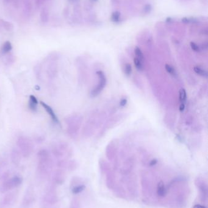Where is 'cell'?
Here are the masks:
<instances>
[{
    "label": "cell",
    "instance_id": "14",
    "mask_svg": "<svg viewBox=\"0 0 208 208\" xmlns=\"http://www.w3.org/2000/svg\"><path fill=\"white\" fill-rule=\"evenodd\" d=\"M37 105L38 101L37 98L33 95H31L29 96V101L28 103L29 109L32 111H36L37 110Z\"/></svg>",
    "mask_w": 208,
    "mask_h": 208
},
{
    "label": "cell",
    "instance_id": "27",
    "mask_svg": "<svg viewBox=\"0 0 208 208\" xmlns=\"http://www.w3.org/2000/svg\"><path fill=\"white\" fill-rule=\"evenodd\" d=\"M120 13L118 11H115L112 13L111 16V20L114 22H118L120 20Z\"/></svg>",
    "mask_w": 208,
    "mask_h": 208
},
{
    "label": "cell",
    "instance_id": "35",
    "mask_svg": "<svg viewBox=\"0 0 208 208\" xmlns=\"http://www.w3.org/2000/svg\"><path fill=\"white\" fill-rule=\"evenodd\" d=\"M157 163V160H153L150 163H149V165L151 166H153L154 165H155Z\"/></svg>",
    "mask_w": 208,
    "mask_h": 208
},
{
    "label": "cell",
    "instance_id": "8",
    "mask_svg": "<svg viewBox=\"0 0 208 208\" xmlns=\"http://www.w3.org/2000/svg\"><path fill=\"white\" fill-rule=\"evenodd\" d=\"M96 74L99 78V82L96 87L94 88L91 92V96L92 97H95L98 95V94L103 90L106 84V79L104 74L101 71H98Z\"/></svg>",
    "mask_w": 208,
    "mask_h": 208
},
{
    "label": "cell",
    "instance_id": "28",
    "mask_svg": "<svg viewBox=\"0 0 208 208\" xmlns=\"http://www.w3.org/2000/svg\"><path fill=\"white\" fill-rule=\"evenodd\" d=\"M66 167L68 168L70 170H73L76 168V163L74 161H70L67 163Z\"/></svg>",
    "mask_w": 208,
    "mask_h": 208
},
{
    "label": "cell",
    "instance_id": "22",
    "mask_svg": "<svg viewBox=\"0 0 208 208\" xmlns=\"http://www.w3.org/2000/svg\"><path fill=\"white\" fill-rule=\"evenodd\" d=\"M194 71L199 76H201L202 77H207V72L206 70H204V69L198 67V66H195L194 68Z\"/></svg>",
    "mask_w": 208,
    "mask_h": 208
},
{
    "label": "cell",
    "instance_id": "18",
    "mask_svg": "<svg viewBox=\"0 0 208 208\" xmlns=\"http://www.w3.org/2000/svg\"><path fill=\"white\" fill-rule=\"evenodd\" d=\"M49 19V12L46 8L44 7L40 13V20L41 22L46 23Z\"/></svg>",
    "mask_w": 208,
    "mask_h": 208
},
{
    "label": "cell",
    "instance_id": "11",
    "mask_svg": "<svg viewBox=\"0 0 208 208\" xmlns=\"http://www.w3.org/2000/svg\"><path fill=\"white\" fill-rule=\"evenodd\" d=\"M40 105L41 106H42V107L44 108V110L46 111L48 114L49 116H50V118L52 119V121H53V122L55 123L56 124L60 125V122H59V119H58L57 116L55 114V113H54V110H53V109H52V108L49 105H48V104H46V103H45L44 102H43V101H40Z\"/></svg>",
    "mask_w": 208,
    "mask_h": 208
},
{
    "label": "cell",
    "instance_id": "6",
    "mask_svg": "<svg viewBox=\"0 0 208 208\" xmlns=\"http://www.w3.org/2000/svg\"><path fill=\"white\" fill-rule=\"evenodd\" d=\"M69 152L70 147L69 144L64 141H60L59 143L54 144L51 148V153L58 159L62 158L65 154L69 153Z\"/></svg>",
    "mask_w": 208,
    "mask_h": 208
},
{
    "label": "cell",
    "instance_id": "4",
    "mask_svg": "<svg viewBox=\"0 0 208 208\" xmlns=\"http://www.w3.org/2000/svg\"><path fill=\"white\" fill-rule=\"evenodd\" d=\"M16 146L22 156L24 158L30 156L34 150V144L32 140L25 136H20L17 138Z\"/></svg>",
    "mask_w": 208,
    "mask_h": 208
},
{
    "label": "cell",
    "instance_id": "33",
    "mask_svg": "<svg viewBox=\"0 0 208 208\" xmlns=\"http://www.w3.org/2000/svg\"><path fill=\"white\" fill-rule=\"evenodd\" d=\"M192 208H207V207L204 205L197 204H195Z\"/></svg>",
    "mask_w": 208,
    "mask_h": 208
},
{
    "label": "cell",
    "instance_id": "19",
    "mask_svg": "<svg viewBox=\"0 0 208 208\" xmlns=\"http://www.w3.org/2000/svg\"><path fill=\"white\" fill-rule=\"evenodd\" d=\"M15 57L12 54H7L4 58V63L7 65H11L15 62Z\"/></svg>",
    "mask_w": 208,
    "mask_h": 208
},
{
    "label": "cell",
    "instance_id": "31",
    "mask_svg": "<svg viewBox=\"0 0 208 208\" xmlns=\"http://www.w3.org/2000/svg\"><path fill=\"white\" fill-rule=\"evenodd\" d=\"M152 10V6L151 5L149 4H147V6H145L144 9V12L145 13H148L149 12H150Z\"/></svg>",
    "mask_w": 208,
    "mask_h": 208
},
{
    "label": "cell",
    "instance_id": "30",
    "mask_svg": "<svg viewBox=\"0 0 208 208\" xmlns=\"http://www.w3.org/2000/svg\"><path fill=\"white\" fill-rule=\"evenodd\" d=\"M190 47H191V48H192L193 51H194L195 52H199V50H200L199 49V47L198 46V45L194 42L190 43Z\"/></svg>",
    "mask_w": 208,
    "mask_h": 208
},
{
    "label": "cell",
    "instance_id": "9",
    "mask_svg": "<svg viewBox=\"0 0 208 208\" xmlns=\"http://www.w3.org/2000/svg\"><path fill=\"white\" fill-rule=\"evenodd\" d=\"M35 199V193L34 189L32 187H29L24 193L23 201H22V206L24 207H26L30 206Z\"/></svg>",
    "mask_w": 208,
    "mask_h": 208
},
{
    "label": "cell",
    "instance_id": "7",
    "mask_svg": "<svg viewBox=\"0 0 208 208\" xmlns=\"http://www.w3.org/2000/svg\"><path fill=\"white\" fill-rule=\"evenodd\" d=\"M44 202L48 204H54L58 201V196L56 187L54 186H49L44 195Z\"/></svg>",
    "mask_w": 208,
    "mask_h": 208
},
{
    "label": "cell",
    "instance_id": "10",
    "mask_svg": "<svg viewBox=\"0 0 208 208\" xmlns=\"http://www.w3.org/2000/svg\"><path fill=\"white\" fill-rule=\"evenodd\" d=\"M52 178L54 185H62L65 179V173L64 170L60 168L55 170L53 172Z\"/></svg>",
    "mask_w": 208,
    "mask_h": 208
},
{
    "label": "cell",
    "instance_id": "29",
    "mask_svg": "<svg viewBox=\"0 0 208 208\" xmlns=\"http://www.w3.org/2000/svg\"><path fill=\"white\" fill-rule=\"evenodd\" d=\"M70 208H79V202L76 199H73L71 202L70 207Z\"/></svg>",
    "mask_w": 208,
    "mask_h": 208
},
{
    "label": "cell",
    "instance_id": "23",
    "mask_svg": "<svg viewBox=\"0 0 208 208\" xmlns=\"http://www.w3.org/2000/svg\"><path fill=\"white\" fill-rule=\"evenodd\" d=\"M134 63L136 66V68L139 70V71H142L144 69V65L142 61L139 59L138 58L136 57L134 59Z\"/></svg>",
    "mask_w": 208,
    "mask_h": 208
},
{
    "label": "cell",
    "instance_id": "25",
    "mask_svg": "<svg viewBox=\"0 0 208 208\" xmlns=\"http://www.w3.org/2000/svg\"><path fill=\"white\" fill-rule=\"evenodd\" d=\"M134 52H135V54L137 56L136 57L143 62V60L144 59V54H143L142 51H141V49L139 47L136 46L134 49Z\"/></svg>",
    "mask_w": 208,
    "mask_h": 208
},
{
    "label": "cell",
    "instance_id": "2",
    "mask_svg": "<svg viewBox=\"0 0 208 208\" xmlns=\"http://www.w3.org/2000/svg\"><path fill=\"white\" fill-rule=\"evenodd\" d=\"M59 55L57 52H52L49 54L45 59L46 74L47 77L50 80H54L58 74V60Z\"/></svg>",
    "mask_w": 208,
    "mask_h": 208
},
{
    "label": "cell",
    "instance_id": "34",
    "mask_svg": "<svg viewBox=\"0 0 208 208\" xmlns=\"http://www.w3.org/2000/svg\"><path fill=\"white\" fill-rule=\"evenodd\" d=\"M184 109H185V104H181L180 106H179V110L181 111H183L184 110Z\"/></svg>",
    "mask_w": 208,
    "mask_h": 208
},
{
    "label": "cell",
    "instance_id": "5",
    "mask_svg": "<svg viewBox=\"0 0 208 208\" xmlns=\"http://www.w3.org/2000/svg\"><path fill=\"white\" fill-rule=\"evenodd\" d=\"M23 182V178L20 176H14L11 178L5 180L0 186V192L6 193L9 191L18 187Z\"/></svg>",
    "mask_w": 208,
    "mask_h": 208
},
{
    "label": "cell",
    "instance_id": "36",
    "mask_svg": "<svg viewBox=\"0 0 208 208\" xmlns=\"http://www.w3.org/2000/svg\"><path fill=\"white\" fill-rule=\"evenodd\" d=\"M91 1H97V0H91Z\"/></svg>",
    "mask_w": 208,
    "mask_h": 208
},
{
    "label": "cell",
    "instance_id": "12",
    "mask_svg": "<svg viewBox=\"0 0 208 208\" xmlns=\"http://www.w3.org/2000/svg\"><path fill=\"white\" fill-rule=\"evenodd\" d=\"M11 159L12 163L15 165H20L21 161V154L17 149H13L10 154Z\"/></svg>",
    "mask_w": 208,
    "mask_h": 208
},
{
    "label": "cell",
    "instance_id": "20",
    "mask_svg": "<svg viewBox=\"0 0 208 208\" xmlns=\"http://www.w3.org/2000/svg\"><path fill=\"white\" fill-rule=\"evenodd\" d=\"M85 189H86V186L84 185H76L72 188L71 192L73 194H78L82 192Z\"/></svg>",
    "mask_w": 208,
    "mask_h": 208
},
{
    "label": "cell",
    "instance_id": "21",
    "mask_svg": "<svg viewBox=\"0 0 208 208\" xmlns=\"http://www.w3.org/2000/svg\"><path fill=\"white\" fill-rule=\"evenodd\" d=\"M187 100V94L184 89H181L179 91V101L181 104H185Z\"/></svg>",
    "mask_w": 208,
    "mask_h": 208
},
{
    "label": "cell",
    "instance_id": "24",
    "mask_svg": "<svg viewBox=\"0 0 208 208\" xmlns=\"http://www.w3.org/2000/svg\"><path fill=\"white\" fill-rule=\"evenodd\" d=\"M165 68L166 71H167L170 74H171L173 76H177V72L174 69L172 66L169 64H166L165 66Z\"/></svg>",
    "mask_w": 208,
    "mask_h": 208
},
{
    "label": "cell",
    "instance_id": "1",
    "mask_svg": "<svg viewBox=\"0 0 208 208\" xmlns=\"http://www.w3.org/2000/svg\"><path fill=\"white\" fill-rule=\"evenodd\" d=\"M37 158L38 175L41 179H46L50 175L53 169V163L51 153L47 149H41L37 154Z\"/></svg>",
    "mask_w": 208,
    "mask_h": 208
},
{
    "label": "cell",
    "instance_id": "3",
    "mask_svg": "<svg viewBox=\"0 0 208 208\" xmlns=\"http://www.w3.org/2000/svg\"><path fill=\"white\" fill-rule=\"evenodd\" d=\"M82 122V117L78 114H72L65 119L67 128L66 132L71 138H75L78 133Z\"/></svg>",
    "mask_w": 208,
    "mask_h": 208
},
{
    "label": "cell",
    "instance_id": "37",
    "mask_svg": "<svg viewBox=\"0 0 208 208\" xmlns=\"http://www.w3.org/2000/svg\"><path fill=\"white\" fill-rule=\"evenodd\" d=\"M6 1H9V0H6Z\"/></svg>",
    "mask_w": 208,
    "mask_h": 208
},
{
    "label": "cell",
    "instance_id": "26",
    "mask_svg": "<svg viewBox=\"0 0 208 208\" xmlns=\"http://www.w3.org/2000/svg\"><path fill=\"white\" fill-rule=\"evenodd\" d=\"M124 74H125L127 76H130L131 72H132V66H131V64L127 63V64L124 65Z\"/></svg>",
    "mask_w": 208,
    "mask_h": 208
},
{
    "label": "cell",
    "instance_id": "13",
    "mask_svg": "<svg viewBox=\"0 0 208 208\" xmlns=\"http://www.w3.org/2000/svg\"><path fill=\"white\" fill-rule=\"evenodd\" d=\"M16 192H11L5 195L3 199V203L4 206H10L16 199Z\"/></svg>",
    "mask_w": 208,
    "mask_h": 208
},
{
    "label": "cell",
    "instance_id": "15",
    "mask_svg": "<svg viewBox=\"0 0 208 208\" xmlns=\"http://www.w3.org/2000/svg\"><path fill=\"white\" fill-rule=\"evenodd\" d=\"M156 192L157 195L161 197H164L166 195V194H167V190H166L165 185L163 181H161L160 182H158L157 185Z\"/></svg>",
    "mask_w": 208,
    "mask_h": 208
},
{
    "label": "cell",
    "instance_id": "17",
    "mask_svg": "<svg viewBox=\"0 0 208 208\" xmlns=\"http://www.w3.org/2000/svg\"><path fill=\"white\" fill-rule=\"evenodd\" d=\"M0 24H1L2 27L7 31L12 32L14 29V25L12 24V23L11 22L7 21H4L3 20H0Z\"/></svg>",
    "mask_w": 208,
    "mask_h": 208
},
{
    "label": "cell",
    "instance_id": "32",
    "mask_svg": "<svg viewBox=\"0 0 208 208\" xmlns=\"http://www.w3.org/2000/svg\"><path fill=\"white\" fill-rule=\"evenodd\" d=\"M127 104V98H123L121 99V101L120 102V105L121 106H125V105Z\"/></svg>",
    "mask_w": 208,
    "mask_h": 208
},
{
    "label": "cell",
    "instance_id": "16",
    "mask_svg": "<svg viewBox=\"0 0 208 208\" xmlns=\"http://www.w3.org/2000/svg\"><path fill=\"white\" fill-rule=\"evenodd\" d=\"M12 49V46L11 43L9 41H6L2 46L1 49V53L2 55H6L9 53Z\"/></svg>",
    "mask_w": 208,
    "mask_h": 208
}]
</instances>
